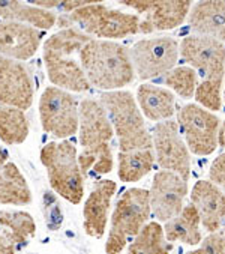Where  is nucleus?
<instances>
[{
    "label": "nucleus",
    "mask_w": 225,
    "mask_h": 254,
    "mask_svg": "<svg viewBox=\"0 0 225 254\" xmlns=\"http://www.w3.org/2000/svg\"><path fill=\"white\" fill-rule=\"evenodd\" d=\"M78 55L90 86L112 92L135 78L129 50L119 42L90 39Z\"/></svg>",
    "instance_id": "obj_1"
},
{
    "label": "nucleus",
    "mask_w": 225,
    "mask_h": 254,
    "mask_svg": "<svg viewBox=\"0 0 225 254\" xmlns=\"http://www.w3.org/2000/svg\"><path fill=\"white\" fill-rule=\"evenodd\" d=\"M101 104L108 113L112 129L119 137L120 152L152 149V135L137 101L128 90H112L101 95Z\"/></svg>",
    "instance_id": "obj_2"
},
{
    "label": "nucleus",
    "mask_w": 225,
    "mask_h": 254,
    "mask_svg": "<svg viewBox=\"0 0 225 254\" xmlns=\"http://www.w3.org/2000/svg\"><path fill=\"white\" fill-rule=\"evenodd\" d=\"M41 163L47 169L51 188L78 205L84 195V175L80 170L77 147L72 141H50L41 150Z\"/></svg>",
    "instance_id": "obj_3"
},
{
    "label": "nucleus",
    "mask_w": 225,
    "mask_h": 254,
    "mask_svg": "<svg viewBox=\"0 0 225 254\" xmlns=\"http://www.w3.org/2000/svg\"><path fill=\"white\" fill-rule=\"evenodd\" d=\"M140 21L141 20L137 14L111 9L104 3L95 2H90L72 12L62 14L57 18L59 26L65 29L68 26L78 24L81 32L86 35L107 39H122L129 35L140 33Z\"/></svg>",
    "instance_id": "obj_4"
},
{
    "label": "nucleus",
    "mask_w": 225,
    "mask_h": 254,
    "mask_svg": "<svg viewBox=\"0 0 225 254\" xmlns=\"http://www.w3.org/2000/svg\"><path fill=\"white\" fill-rule=\"evenodd\" d=\"M150 194L144 188H129L117 200L111 217V229L105 244L107 254H120L129 238L147 224L150 217Z\"/></svg>",
    "instance_id": "obj_5"
},
{
    "label": "nucleus",
    "mask_w": 225,
    "mask_h": 254,
    "mask_svg": "<svg viewBox=\"0 0 225 254\" xmlns=\"http://www.w3.org/2000/svg\"><path fill=\"white\" fill-rule=\"evenodd\" d=\"M42 129L56 138H68L78 131V103L69 93L56 86L44 90L39 99Z\"/></svg>",
    "instance_id": "obj_6"
},
{
    "label": "nucleus",
    "mask_w": 225,
    "mask_h": 254,
    "mask_svg": "<svg viewBox=\"0 0 225 254\" xmlns=\"http://www.w3.org/2000/svg\"><path fill=\"white\" fill-rule=\"evenodd\" d=\"M129 56L138 78H156L176 66L179 61V42L171 36L141 39L134 44Z\"/></svg>",
    "instance_id": "obj_7"
},
{
    "label": "nucleus",
    "mask_w": 225,
    "mask_h": 254,
    "mask_svg": "<svg viewBox=\"0 0 225 254\" xmlns=\"http://www.w3.org/2000/svg\"><path fill=\"white\" fill-rule=\"evenodd\" d=\"M177 125L194 155L206 157L216 150L221 121L215 113L198 104H186L177 113Z\"/></svg>",
    "instance_id": "obj_8"
},
{
    "label": "nucleus",
    "mask_w": 225,
    "mask_h": 254,
    "mask_svg": "<svg viewBox=\"0 0 225 254\" xmlns=\"http://www.w3.org/2000/svg\"><path fill=\"white\" fill-rule=\"evenodd\" d=\"M180 58L201 74L204 81L222 86L225 75V45L213 38L191 35L179 47Z\"/></svg>",
    "instance_id": "obj_9"
},
{
    "label": "nucleus",
    "mask_w": 225,
    "mask_h": 254,
    "mask_svg": "<svg viewBox=\"0 0 225 254\" xmlns=\"http://www.w3.org/2000/svg\"><path fill=\"white\" fill-rule=\"evenodd\" d=\"M152 146L156 152V163L162 170L173 172L186 182L191 178V154L180 137L177 121L168 119L153 128Z\"/></svg>",
    "instance_id": "obj_10"
},
{
    "label": "nucleus",
    "mask_w": 225,
    "mask_h": 254,
    "mask_svg": "<svg viewBox=\"0 0 225 254\" xmlns=\"http://www.w3.org/2000/svg\"><path fill=\"white\" fill-rule=\"evenodd\" d=\"M122 5L144 14L140 21V33H153L171 30L179 27L189 15L192 3L189 0L182 2H152V0H123Z\"/></svg>",
    "instance_id": "obj_11"
},
{
    "label": "nucleus",
    "mask_w": 225,
    "mask_h": 254,
    "mask_svg": "<svg viewBox=\"0 0 225 254\" xmlns=\"http://www.w3.org/2000/svg\"><path fill=\"white\" fill-rule=\"evenodd\" d=\"M150 194V209L153 215L167 223L183 209V200L188 194V182L173 172L161 170L153 176Z\"/></svg>",
    "instance_id": "obj_12"
},
{
    "label": "nucleus",
    "mask_w": 225,
    "mask_h": 254,
    "mask_svg": "<svg viewBox=\"0 0 225 254\" xmlns=\"http://www.w3.org/2000/svg\"><path fill=\"white\" fill-rule=\"evenodd\" d=\"M0 103L23 112L33 103V83L26 66L5 56H0Z\"/></svg>",
    "instance_id": "obj_13"
},
{
    "label": "nucleus",
    "mask_w": 225,
    "mask_h": 254,
    "mask_svg": "<svg viewBox=\"0 0 225 254\" xmlns=\"http://www.w3.org/2000/svg\"><path fill=\"white\" fill-rule=\"evenodd\" d=\"M42 32L21 23L0 21V56L14 61H27L36 55Z\"/></svg>",
    "instance_id": "obj_14"
},
{
    "label": "nucleus",
    "mask_w": 225,
    "mask_h": 254,
    "mask_svg": "<svg viewBox=\"0 0 225 254\" xmlns=\"http://www.w3.org/2000/svg\"><path fill=\"white\" fill-rule=\"evenodd\" d=\"M78 131L83 149L110 143L114 134L108 113L95 99H84L78 107Z\"/></svg>",
    "instance_id": "obj_15"
},
{
    "label": "nucleus",
    "mask_w": 225,
    "mask_h": 254,
    "mask_svg": "<svg viewBox=\"0 0 225 254\" xmlns=\"http://www.w3.org/2000/svg\"><path fill=\"white\" fill-rule=\"evenodd\" d=\"M117 190L114 181L102 179L98 181L92 192L89 194L84 208H83V227L84 232L92 238H102L107 230L108 223V211L111 206V198Z\"/></svg>",
    "instance_id": "obj_16"
},
{
    "label": "nucleus",
    "mask_w": 225,
    "mask_h": 254,
    "mask_svg": "<svg viewBox=\"0 0 225 254\" xmlns=\"http://www.w3.org/2000/svg\"><path fill=\"white\" fill-rule=\"evenodd\" d=\"M191 203L197 208L206 232H216L225 221V192L210 181H198L194 185Z\"/></svg>",
    "instance_id": "obj_17"
},
{
    "label": "nucleus",
    "mask_w": 225,
    "mask_h": 254,
    "mask_svg": "<svg viewBox=\"0 0 225 254\" xmlns=\"http://www.w3.org/2000/svg\"><path fill=\"white\" fill-rule=\"evenodd\" d=\"M188 24L200 36L225 42V0H207L192 5Z\"/></svg>",
    "instance_id": "obj_18"
},
{
    "label": "nucleus",
    "mask_w": 225,
    "mask_h": 254,
    "mask_svg": "<svg viewBox=\"0 0 225 254\" xmlns=\"http://www.w3.org/2000/svg\"><path fill=\"white\" fill-rule=\"evenodd\" d=\"M137 103L140 112L153 122H164L171 119L176 113L174 95L164 87L155 84H141L137 90Z\"/></svg>",
    "instance_id": "obj_19"
},
{
    "label": "nucleus",
    "mask_w": 225,
    "mask_h": 254,
    "mask_svg": "<svg viewBox=\"0 0 225 254\" xmlns=\"http://www.w3.org/2000/svg\"><path fill=\"white\" fill-rule=\"evenodd\" d=\"M44 62L50 81L59 86V89H68L72 92H86L90 89V83L83 68L77 61L71 59V56L44 58Z\"/></svg>",
    "instance_id": "obj_20"
},
{
    "label": "nucleus",
    "mask_w": 225,
    "mask_h": 254,
    "mask_svg": "<svg viewBox=\"0 0 225 254\" xmlns=\"http://www.w3.org/2000/svg\"><path fill=\"white\" fill-rule=\"evenodd\" d=\"M201 220L197 208L192 203H188L180 211L177 217L167 221L164 227L165 239L168 242L180 241L186 245H198L203 241V235L200 230Z\"/></svg>",
    "instance_id": "obj_21"
},
{
    "label": "nucleus",
    "mask_w": 225,
    "mask_h": 254,
    "mask_svg": "<svg viewBox=\"0 0 225 254\" xmlns=\"http://www.w3.org/2000/svg\"><path fill=\"white\" fill-rule=\"evenodd\" d=\"M0 18L3 21H14L21 24H30L35 29H51L57 15L53 11L42 9L29 3L21 2H0Z\"/></svg>",
    "instance_id": "obj_22"
},
{
    "label": "nucleus",
    "mask_w": 225,
    "mask_h": 254,
    "mask_svg": "<svg viewBox=\"0 0 225 254\" xmlns=\"http://www.w3.org/2000/svg\"><path fill=\"white\" fill-rule=\"evenodd\" d=\"M32 201V192L26 178L14 163L0 169V205L23 206Z\"/></svg>",
    "instance_id": "obj_23"
},
{
    "label": "nucleus",
    "mask_w": 225,
    "mask_h": 254,
    "mask_svg": "<svg viewBox=\"0 0 225 254\" xmlns=\"http://www.w3.org/2000/svg\"><path fill=\"white\" fill-rule=\"evenodd\" d=\"M92 39V36L84 32L66 27L51 35L44 44V58H62L80 53L81 48Z\"/></svg>",
    "instance_id": "obj_24"
},
{
    "label": "nucleus",
    "mask_w": 225,
    "mask_h": 254,
    "mask_svg": "<svg viewBox=\"0 0 225 254\" xmlns=\"http://www.w3.org/2000/svg\"><path fill=\"white\" fill-rule=\"evenodd\" d=\"M173 245L165 239L164 229L159 223H147L128 248V254H170Z\"/></svg>",
    "instance_id": "obj_25"
},
{
    "label": "nucleus",
    "mask_w": 225,
    "mask_h": 254,
    "mask_svg": "<svg viewBox=\"0 0 225 254\" xmlns=\"http://www.w3.org/2000/svg\"><path fill=\"white\" fill-rule=\"evenodd\" d=\"M155 164L152 149H141L119 154V178L123 182H138L150 173Z\"/></svg>",
    "instance_id": "obj_26"
},
{
    "label": "nucleus",
    "mask_w": 225,
    "mask_h": 254,
    "mask_svg": "<svg viewBox=\"0 0 225 254\" xmlns=\"http://www.w3.org/2000/svg\"><path fill=\"white\" fill-rule=\"evenodd\" d=\"M29 135V122L23 110L0 106V140L5 144H21Z\"/></svg>",
    "instance_id": "obj_27"
},
{
    "label": "nucleus",
    "mask_w": 225,
    "mask_h": 254,
    "mask_svg": "<svg viewBox=\"0 0 225 254\" xmlns=\"http://www.w3.org/2000/svg\"><path fill=\"white\" fill-rule=\"evenodd\" d=\"M0 226L6 229V235L15 247L26 245L36 233V224L30 214L23 211H0Z\"/></svg>",
    "instance_id": "obj_28"
},
{
    "label": "nucleus",
    "mask_w": 225,
    "mask_h": 254,
    "mask_svg": "<svg viewBox=\"0 0 225 254\" xmlns=\"http://www.w3.org/2000/svg\"><path fill=\"white\" fill-rule=\"evenodd\" d=\"M78 166L81 173L86 176L89 172H93L95 175H105L112 170V150L110 143H104L95 147L83 149L81 154L77 157Z\"/></svg>",
    "instance_id": "obj_29"
},
{
    "label": "nucleus",
    "mask_w": 225,
    "mask_h": 254,
    "mask_svg": "<svg viewBox=\"0 0 225 254\" xmlns=\"http://www.w3.org/2000/svg\"><path fill=\"white\" fill-rule=\"evenodd\" d=\"M164 83L171 87L179 96L189 99L194 98L195 89L198 86L197 72L191 66H177L165 74Z\"/></svg>",
    "instance_id": "obj_30"
},
{
    "label": "nucleus",
    "mask_w": 225,
    "mask_h": 254,
    "mask_svg": "<svg viewBox=\"0 0 225 254\" xmlns=\"http://www.w3.org/2000/svg\"><path fill=\"white\" fill-rule=\"evenodd\" d=\"M221 89H222V86H219V84L201 80L195 89L194 98H195V101L198 103L200 107L213 113V112L221 110V107H222Z\"/></svg>",
    "instance_id": "obj_31"
},
{
    "label": "nucleus",
    "mask_w": 225,
    "mask_h": 254,
    "mask_svg": "<svg viewBox=\"0 0 225 254\" xmlns=\"http://www.w3.org/2000/svg\"><path fill=\"white\" fill-rule=\"evenodd\" d=\"M209 179L225 192V152L216 157L209 169Z\"/></svg>",
    "instance_id": "obj_32"
},
{
    "label": "nucleus",
    "mask_w": 225,
    "mask_h": 254,
    "mask_svg": "<svg viewBox=\"0 0 225 254\" xmlns=\"http://www.w3.org/2000/svg\"><path fill=\"white\" fill-rule=\"evenodd\" d=\"M200 244V247L204 248L207 254H225V239L222 238L219 230L209 233Z\"/></svg>",
    "instance_id": "obj_33"
},
{
    "label": "nucleus",
    "mask_w": 225,
    "mask_h": 254,
    "mask_svg": "<svg viewBox=\"0 0 225 254\" xmlns=\"http://www.w3.org/2000/svg\"><path fill=\"white\" fill-rule=\"evenodd\" d=\"M0 254H15V245L5 232L0 233Z\"/></svg>",
    "instance_id": "obj_34"
},
{
    "label": "nucleus",
    "mask_w": 225,
    "mask_h": 254,
    "mask_svg": "<svg viewBox=\"0 0 225 254\" xmlns=\"http://www.w3.org/2000/svg\"><path fill=\"white\" fill-rule=\"evenodd\" d=\"M218 147H225V121L222 122L218 131Z\"/></svg>",
    "instance_id": "obj_35"
},
{
    "label": "nucleus",
    "mask_w": 225,
    "mask_h": 254,
    "mask_svg": "<svg viewBox=\"0 0 225 254\" xmlns=\"http://www.w3.org/2000/svg\"><path fill=\"white\" fill-rule=\"evenodd\" d=\"M8 163V152L0 147V169Z\"/></svg>",
    "instance_id": "obj_36"
},
{
    "label": "nucleus",
    "mask_w": 225,
    "mask_h": 254,
    "mask_svg": "<svg viewBox=\"0 0 225 254\" xmlns=\"http://www.w3.org/2000/svg\"><path fill=\"white\" fill-rule=\"evenodd\" d=\"M186 254H207V253H206V250H204V248H201V247H200V248H197V250H194V251H188Z\"/></svg>",
    "instance_id": "obj_37"
},
{
    "label": "nucleus",
    "mask_w": 225,
    "mask_h": 254,
    "mask_svg": "<svg viewBox=\"0 0 225 254\" xmlns=\"http://www.w3.org/2000/svg\"><path fill=\"white\" fill-rule=\"evenodd\" d=\"M218 230H219V233H221V235H222V238H224V239H225V221H224V223H222V226H221V227H219V229H218Z\"/></svg>",
    "instance_id": "obj_38"
},
{
    "label": "nucleus",
    "mask_w": 225,
    "mask_h": 254,
    "mask_svg": "<svg viewBox=\"0 0 225 254\" xmlns=\"http://www.w3.org/2000/svg\"><path fill=\"white\" fill-rule=\"evenodd\" d=\"M225 87V86H224ZM224 99H225V89H224Z\"/></svg>",
    "instance_id": "obj_39"
}]
</instances>
